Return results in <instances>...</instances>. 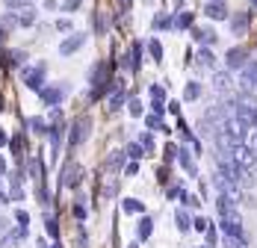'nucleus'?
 <instances>
[{"label": "nucleus", "mask_w": 257, "mask_h": 248, "mask_svg": "<svg viewBox=\"0 0 257 248\" xmlns=\"http://www.w3.org/2000/svg\"><path fill=\"white\" fill-rule=\"evenodd\" d=\"M180 201H183L189 210H198V207H201V201L195 198V195H189V192H180Z\"/></svg>", "instance_id": "nucleus-25"}, {"label": "nucleus", "mask_w": 257, "mask_h": 248, "mask_svg": "<svg viewBox=\"0 0 257 248\" xmlns=\"http://www.w3.org/2000/svg\"><path fill=\"white\" fill-rule=\"evenodd\" d=\"M245 145H248V148H251V151L257 154V130L251 133V136H248V139H245Z\"/></svg>", "instance_id": "nucleus-42"}, {"label": "nucleus", "mask_w": 257, "mask_h": 248, "mask_svg": "<svg viewBox=\"0 0 257 248\" xmlns=\"http://www.w3.org/2000/svg\"><path fill=\"white\" fill-rule=\"evenodd\" d=\"M148 50H151V56H154V62H160V59H163V45H160L157 39H151V42H148Z\"/></svg>", "instance_id": "nucleus-26"}, {"label": "nucleus", "mask_w": 257, "mask_h": 248, "mask_svg": "<svg viewBox=\"0 0 257 248\" xmlns=\"http://www.w3.org/2000/svg\"><path fill=\"white\" fill-rule=\"evenodd\" d=\"M6 172V160H3V157H0V174Z\"/></svg>", "instance_id": "nucleus-50"}, {"label": "nucleus", "mask_w": 257, "mask_h": 248, "mask_svg": "<svg viewBox=\"0 0 257 248\" xmlns=\"http://www.w3.org/2000/svg\"><path fill=\"white\" fill-rule=\"evenodd\" d=\"M242 86L245 89H257V62H245V68H242Z\"/></svg>", "instance_id": "nucleus-7"}, {"label": "nucleus", "mask_w": 257, "mask_h": 248, "mask_svg": "<svg viewBox=\"0 0 257 248\" xmlns=\"http://www.w3.org/2000/svg\"><path fill=\"white\" fill-rule=\"evenodd\" d=\"M24 86L27 89H33V92H39V89L45 86V65H39L36 71H27L24 74Z\"/></svg>", "instance_id": "nucleus-3"}, {"label": "nucleus", "mask_w": 257, "mask_h": 248, "mask_svg": "<svg viewBox=\"0 0 257 248\" xmlns=\"http://www.w3.org/2000/svg\"><path fill=\"white\" fill-rule=\"evenodd\" d=\"M80 177H83V169H80L77 163H68V166L62 169V186L74 189V186H80Z\"/></svg>", "instance_id": "nucleus-2"}, {"label": "nucleus", "mask_w": 257, "mask_h": 248, "mask_svg": "<svg viewBox=\"0 0 257 248\" xmlns=\"http://www.w3.org/2000/svg\"><path fill=\"white\" fill-rule=\"evenodd\" d=\"M118 3H121V9H130V3H133V0H118Z\"/></svg>", "instance_id": "nucleus-48"}, {"label": "nucleus", "mask_w": 257, "mask_h": 248, "mask_svg": "<svg viewBox=\"0 0 257 248\" xmlns=\"http://www.w3.org/2000/svg\"><path fill=\"white\" fill-rule=\"evenodd\" d=\"M251 127H254V130H257V106H254V109H251Z\"/></svg>", "instance_id": "nucleus-46"}, {"label": "nucleus", "mask_w": 257, "mask_h": 248, "mask_svg": "<svg viewBox=\"0 0 257 248\" xmlns=\"http://www.w3.org/2000/svg\"><path fill=\"white\" fill-rule=\"evenodd\" d=\"M30 127H33V133H39V136H45V133H48V124L42 121V118H33Z\"/></svg>", "instance_id": "nucleus-29"}, {"label": "nucleus", "mask_w": 257, "mask_h": 248, "mask_svg": "<svg viewBox=\"0 0 257 248\" xmlns=\"http://www.w3.org/2000/svg\"><path fill=\"white\" fill-rule=\"evenodd\" d=\"M231 27H233V33H242V30L248 27V15H236V18H231Z\"/></svg>", "instance_id": "nucleus-22"}, {"label": "nucleus", "mask_w": 257, "mask_h": 248, "mask_svg": "<svg viewBox=\"0 0 257 248\" xmlns=\"http://www.w3.org/2000/svg\"><path fill=\"white\" fill-rule=\"evenodd\" d=\"M245 56H248V50L245 48H231L228 50V56H225V62H228V68H245Z\"/></svg>", "instance_id": "nucleus-4"}, {"label": "nucleus", "mask_w": 257, "mask_h": 248, "mask_svg": "<svg viewBox=\"0 0 257 248\" xmlns=\"http://www.w3.org/2000/svg\"><path fill=\"white\" fill-rule=\"evenodd\" d=\"M201 248H207V245H201Z\"/></svg>", "instance_id": "nucleus-55"}, {"label": "nucleus", "mask_w": 257, "mask_h": 248, "mask_svg": "<svg viewBox=\"0 0 257 248\" xmlns=\"http://www.w3.org/2000/svg\"><path fill=\"white\" fill-rule=\"evenodd\" d=\"M183 98H186V100L201 98V83H186V89H183Z\"/></svg>", "instance_id": "nucleus-18"}, {"label": "nucleus", "mask_w": 257, "mask_h": 248, "mask_svg": "<svg viewBox=\"0 0 257 248\" xmlns=\"http://www.w3.org/2000/svg\"><path fill=\"white\" fill-rule=\"evenodd\" d=\"M9 201H12L9 195H3V192H0V204H9Z\"/></svg>", "instance_id": "nucleus-49"}, {"label": "nucleus", "mask_w": 257, "mask_h": 248, "mask_svg": "<svg viewBox=\"0 0 257 248\" xmlns=\"http://www.w3.org/2000/svg\"><path fill=\"white\" fill-rule=\"evenodd\" d=\"M124 154H127V160H142V157H145V148H142L139 142H130Z\"/></svg>", "instance_id": "nucleus-19"}, {"label": "nucleus", "mask_w": 257, "mask_h": 248, "mask_svg": "<svg viewBox=\"0 0 257 248\" xmlns=\"http://www.w3.org/2000/svg\"><path fill=\"white\" fill-rule=\"evenodd\" d=\"M139 145L148 151V154H154V136H151V133H142V136H139Z\"/></svg>", "instance_id": "nucleus-27"}, {"label": "nucleus", "mask_w": 257, "mask_h": 248, "mask_svg": "<svg viewBox=\"0 0 257 248\" xmlns=\"http://www.w3.org/2000/svg\"><path fill=\"white\" fill-rule=\"evenodd\" d=\"M83 42H86V36H71L68 42H62V48H59V53H62V56H68V53H74V50H77L80 45H83Z\"/></svg>", "instance_id": "nucleus-11"}, {"label": "nucleus", "mask_w": 257, "mask_h": 248, "mask_svg": "<svg viewBox=\"0 0 257 248\" xmlns=\"http://www.w3.org/2000/svg\"><path fill=\"white\" fill-rule=\"evenodd\" d=\"M178 163H180V166H183L189 174H192V177L198 174V169H195V160H192V154H189L186 148H178Z\"/></svg>", "instance_id": "nucleus-9"}, {"label": "nucleus", "mask_w": 257, "mask_h": 248, "mask_svg": "<svg viewBox=\"0 0 257 248\" xmlns=\"http://www.w3.org/2000/svg\"><path fill=\"white\" fill-rule=\"evenodd\" d=\"M51 248H62V245H59V242H53V245H51Z\"/></svg>", "instance_id": "nucleus-51"}, {"label": "nucleus", "mask_w": 257, "mask_h": 248, "mask_svg": "<svg viewBox=\"0 0 257 248\" xmlns=\"http://www.w3.org/2000/svg\"><path fill=\"white\" fill-rule=\"evenodd\" d=\"M151 98L163 103V98H166V89H163V86H151Z\"/></svg>", "instance_id": "nucleus-35"}, {"label": "nucleus", "mask_w": 257, "mask_h": 248, "mask_svg": "<svg viewBox=\"0 0 257 248\" xmlns=\"http://www.w3.org/2000/svg\"><path fill=\"white\" fill-rule=\"evenodd\" d=\"M154 27H157V30H166V27H172L169 15H157V18H154Z\"/></svg>", "instance_id": "nucleus-33"}, {"label": "nucleus", "mask_w": 257, "mask_h": 248, "mask_svg": "<svg viewBox=\"0 0 257 248\" xmlns=\"http://www.w3.org/2000/svg\"><path fill=\"white\" fill-rule=\"evenodd\" d=\"M27 169H30V174H33L36 180H42V174H45V166H42V160H39V157H33V160L27 163Z\"/></svg>", "instance_id": "nucleus-15"}, {"label": "nucleus", "mask_w": 257, "mask_h": 248, "mask_svg": "<svg viewBox=\"0 0 257 248\" xmlns=\"http://www.w3.org/2000/svg\"><path fill=\"white\" fill-rule=\"evenodd\" d=\"M18 242H21V236H18V230L12 233H3V239H0V248H18Z\"/></svg>", "instance_id": "nucleus-16"}, {"label": "nucleus", "mask_w": 257, "mask_h": 248, "mask_svg": "<svg viewBox=\"0 0 257 248\" xmlns=\"http://www.w3.org/2000/svg\"><path fill=\"white\" fill-rule=\"evenodd\" d=\"M180 192H183L180 186H172V189H169V198H180Z\"/></svg>", "instance_id": "nucleus-45"}, {"label": "nucleus", "mask_w": 257, "mask_h": 248, "mask_svg": "<svg viewBox=\"0 0 257 248\" xmlns=\"http://www.w3.org/2000/svg\"><path fill=\"white\" fill-rule=\"evenodd\" d=\"M192 36H195V42H201V45L216 42V33H213V30H201V27H195V30H192Z\"/></svg>", "instance_id": "nucleus-12"}, {"label": "nucleus", "mask_w": 257, "mask_h": 248, "mask_svg": "<svg viewBox=\"0 0 257 248\" xmlns=\"http://www.w3.org/2000/svg\"><path fill=\"white\" fill-rule=\"evenodd\" d=\"M204 12H207V18H213V21H225V18H228V9H225L222 0H210Z\"/></svg>", "instance_id": "nucleus-6"}, {"label": "nucleus", "mask_w": 257, "mask_h": 248, "mask_svg": "<svg viewBox=\"0 0 257 248\" xmlns=\"http://www.w3.org/2000/svg\"><path fill=\"white\" fill-rule=\"evenodd\" d=\"M9 224H12L9 219H0V236H3V233H9Z\"/></svg>", "instance_id": "nucleus-44"}, {"label": "nucleus", "mask_w": 257, "mask_h": 248, "mask_svg": "<svg viewBox=\"0 0 257 248\" xmlns=\"http://www.w3.org/2000/svg\"><path fill=\"white\" fill-rule=\"evenodd\" d=\"M121 207H124V213H142V210H145V204L136 201V198H124L121 201Z\"/></svg>", "instance_id": "nucleus-17"}, {"label": "nucleus", "mask_w": 257, "mask_h": 248, "mask_svg": "<svg viewBox=\"0 0 257 248\" xmlns=\"http://www.w3.org/2000/svg\"><path fill=\"white\" fill-rule=\"evenodd\" d=\"M225 248H248V242H245V236H231V233H225Z\"/></svg>", "instance_id": "nucleus-20"}, {"label": "nucleus", "mask_w": 257, "mask_h": 248, "mask_svg": "<svg viewBox=\"0 0 257 248\" xmlns=\"http://www.w3.org/2000/svg\"><path fill=\"white\" fill-rule=\"evenodd\" d=\"M15 222L21 224V227H27V222H30V216H27V210H15Z\"/></svg>", "instance_id": "nucleus-37"}, {"label": "nucleus", "mask_w": 257, "mask_h": 248, "mask_svg": "<svg viewBox=\"0 0 257 248\" xmlns=\"http://www.w3.org/2000/svg\"><path fill=\"white\" fill-rule=\"evenodd\" d=\"M124 163H127V154H124V151H112V157L106 160V169H109V172H121Z\"/></svg>", "instance_id": "nucleus-10"}, {"label": "nucleus", "mask_w": 257, "mask_h": 248, "mask_svg": "<svg viewBox=\"0 0 257 248\" xmlns=\"http://www.w3.org/2000/svg\"><path fill=\"white\" fill-rule=\"evenodd\" d=\"M251 6H254V9H257V0H251Z\"/></svg>", "instance_id": "nucleus-53"}, {"label": "nucleus", "mask_w": 257, "mask_h": 248, "mask_svg": "<svg viewBox=\"0 0 257 248\" xmlns=\"http://www.w3.org/2000/svg\"><path fill=\"white\" fill-rule=\"evenodd\" d=\"M239 201H242V204H245V207H251V210H254V207H257L254 195H239Z\"/></svg>", "instance_id": "nucleus-41"}, {"label": "nucleus", "mask_w": 257, "mask_h": 248, "mask_svg": "<svg viewBox=\"0 0 257 248\" xmlns=\"http://www.w3.org/2000/svg\"><path fill=\"white\" fill-rule=\"evenodd\" d=\"M178 160V145H166V163Z\"/></svg>", "instance_id": "nucleus-39"}, {"label": "nucleus", "mask_w": 257, "mask_h": 248, "mask_svg": "<svg viewBox=\"0 0 257 248\" xmlns=\"http://www.w3.org/2000/svg\"><path fill=\"white\" fill-rule=\"evenodd\" d=\"M192 227H195V230H201V233H204L207 227H210V222H207L204 216H195V219H192Z\"/></svg>", "instance_id": "nucleus-32"}, {"label": "nucleus", "mask_w": 257, "mask_h": 248, "mask_svg": "<svg viewBox=\"0 0 257 248\" xmlns=\"http://www.w3.org/2000/svg\"><path fill=\"white\" fill-rule=\"evenodd\" d=\"M89 136V118H77L74 121V127H71V136H68V145L71 148H77L80 142Z\"/></svg>", "instance_id": "nucleus-1"}, {"label": "nucleus", "mask_w": 257, "mask_h": 248, "mask_svg": "<svg viewBox=\"0 0 257 248\" xmlns=\"http://www.w3.org/2000/svg\"><path fill=\"white\" fill-rule=\"evenodd\" d=\"M145 124H148V127H151V130H169V127H166V124H163V118H160V115H157V112H151V115H148V118H145Z\"/></svg>", "instance_id": "nucleus-21"}, {"label": "nucleus", "mask_w": 257, "mask_h": 248, "mask_svg": "<svg viewBox=\"0 0 257 248\" xmlns=\"http://www.w3.org/2000/svg\"><path fill=\"white\" fill-rule=\"evenodd\" d=\"M175 222H178V230H183V233L192 227V219H189V213H186V210H178V213H175Z\"/></svg>", "instance_id": "nucleus-14"}, {"label": "nucleus", "mask_w": 257, "mask_h": 248, "mask_svg": "<svg viewBox=\"0 0 257 248\" xmlns=\"http://www.w3.org/2000/svg\"><path fill=\"white\" fill-rule=\"evenodd\" d=\"M45 224H48V236H53V239H56V236H59V222H56V219L51 216V219H48Z\"/></svg>", "instance_id": "nucleus-30"}, {"label": "nucleus", "mask_w": 257, "mask_h": 248, "mask_svg": "<svg viewBox=\"0 0 257 248\" xmlns=\"http://www.w3.org/2000/svg\"><path fill=\"white\" fill-rule=\"evenodd\" d=\"M39 95H42V100H45V106H59V100H62V89H59V86H42Z\"/></svg>", "instance_id": "nucleus-5"}, {"label": "nucleus", "mask_w": 257, "mask_h": 248, "mask_svg": "<svg viewBox=\"0 0 257 248\" xmlns=\"http://www.w3.org/2000/svg\"><path fill=\"white\" fill-rule=\"evenodd\" d=\"M213 86H216V92H231L233 77L228 74V71H216V74H213Z\"/></svg>", "instance_id": "nucleus-8"}, {"label": "nucleus", "mask_w": 257, "mask_h": 248, "mask_svg": "<svg viewBox=\"0 0 257 248\" xmlns=\"http://www.w3.org/2000/svg\"><path fill=\"white\" fill-rule=\"evenodd\" d=\"M151 230H154V222H151L148 216H142V222H139V227H136V236H139V239H148Z\"/></svg>", "instance_id": "nucleus-13"}, {"label": "nucleus", "mask_w": 257, "mask_h": 248, "mask_svg": "<svg viewBox=\"0 0 257 248\" xmlns=\"http://www.w3.org/2000/svg\"><path fill=\"white\" fill-rule=\"evenodd\" d=\"M127 248H139V245H127Z\"/></svg>", "instance_id": "nucleus-54"}, {"label": "nucleus", "mask_w": 257, "mask_h": 248, "mask_svg": "<svg viewBox=\"0 0 257 248\" xmlns=\"http://www.w3.org/2000/svg\"><path fill=\"white\" fill-rule=\"evenodd\" d=\"M121 103H124V92L118 89V92H115V95L109 98V109H121Z\"/></svg>", "instance_id": "nucleus-28"}, {"label": "nucleus", "mask_w": 257, "mask_h": 248, "mask_svg": "<svg viewBox=\"0 0 257 248\" xmlns=\"http://www.w3.org/2000/svg\"><path fill=\"white\" fill-rule=\"evenodd\" d=\"M0 145H9V136H6L3 130H0Z\"/></svg>", "instance_id": "nucleus-47"}, {"label": "nucleus", "mask_w": 257, "mask_h": 248, "mask_svg": "<svg viewBox=\"0 0 257 248\" xmlns=\"http://www.w3.org/2000/svg\"><path fill=\"white\" fill-rule=\"evenodd\" d=\"M213 62H216V56H213L210 50H201V53H198V65H204V68H213Z\"/></svg>", "instance_id": "nucleus-24"}, {"label": "nucleus", "mask_w": 257, "mask_h": 248, "mask_svg": "<svg viewBox=\"0 0 257 248\" xmlns=\"http://www.w3.org/2000/svg\"><path fill=\"white\" fill-rule=\"evenodd\" d=\"M9 148H12L15 157H21V154H24V139H21V136H12V139H9Z\"/></svg>", "instance_id": "nucleus-23"}, {"label": "nucleus", "mask_w": 257, "mask_h": 248, "mask_svg": "<svg viewBox=\"0 0 257 248\" xmlns=\"http://www.w3.org/2000/svg\"><path fill=\"white\" fill-rule=\"evenodd\" d=\"M175 24H178V27H192V12H180Z\"/></svg>", "instance_id": "nucleus-31"}, {"label": "nucleus", "mask_w": 257, "mask_h": 248, "mask_svg": "<svg viewBox=\"0 0 257 248\" xmlns=\"http://www.w3.org/2000/svg\"><path fill=\"white\" fill-rule=\"evenodd\" d=\"M21 195H24V189H21V183H12V189H9V198L21 201Z\"/></svg>", "instance_id": "nucleus-36"}, {"label": "nucleus", "mask_w": 257, "mask_h": 248, "mask_svg": "<svg viewBox=\"0 0 257 248\" xmlns=\"http://www.w3.org/2000/svg\"><path fill=\"white\" fill-rule=\"evenodd\" d=\"M0 112H3V98H0Z\"/></svg>", "instance_id": "nucleus-52"}, {"label": "nucleus", "mask_w": 257, "mask_h": 248, "mask_svg": "<svg viewBox=\"0 0 257 248\" xmlns=\"http://www.w3.org/2000/svg\"><path fill=\"white\" fill-rule=\"evenodd\" d=\"M74 216H77V219H86V207H83V204H74Z\"/></svg>", "instance_id": "nucleus-43"}, {"label": "nucleus", "mask_w": 257, "mask_h": 248, "mask_svg": "<svg viewBox=\"0 0 257 248\" xmlns=\"http://www.w3.org/2000/svg\"><path fill=\"white\" fill-rule=\"evenodd\" d=\"M127 109H130V115H142V103H139L136 98H133V100L127 103Z\"/></svg>", "instance_id": "nucleus-38"}, {"label": "nucleus", "mask_w": 257, "mask_h": 248, "mask_svg": "<svg viewBox=\"0 0 257 248\" xmlns=\"http://www.w3.org/2000/svg\"><path fill=\"white\" fill-rule=\"evenodd\" d=\"M139 172V160H130V163H124V174H136Z\"/></svg>", "instance_id": "nucleus-40"}, {"label": "nucleus", "mask_w": 257, "mask_h": 248, "mask_svg": "<svg viewBox=\"0 0 257 248\" xmlns=\"http://www.w3.org/2000/svg\"><path fill=\"white\" fill-rule=\"evenodd\" d=\"M204 233H207V248H216V239H219L216 236V227H207Z\"/></svg>", "instance_id": "nucleus-34"}]
</instances>
